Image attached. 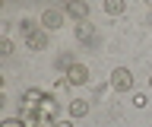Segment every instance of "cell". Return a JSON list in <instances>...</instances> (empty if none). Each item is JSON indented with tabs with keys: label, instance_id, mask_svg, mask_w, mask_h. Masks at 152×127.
Instances as JSON below:
<instances>
[{
	"label": "cell",
	"instance_id": "6",
	"mask_svg": "<svg viewBox=\"0 0 152 127\" xmlns=\"http://www.w3.org/2000/svg\"><path fill=\"white\" fill-rule=\"evenodd\" d=\"M26 45H28L32 51H45V48H48V32L38 29L35 35H28V38H26Z\"/></svg>",
	"mask_w": 152,
	"mask_h": 127
},
{
	"label": "cell",
	"instance_id": "15",
	"mask_svg": "<svg viewBox=\"0 0 152 127\" xmlns=\"http://www.w3.org/2000/svg\"><path fill=\"white\" fill-rule=\"evenodd\" d=\"M146 3H149V10H152V0H146Z\"/></svg>",
	"mask_w": 152,
	"mask_h": 127
},
{
	"label": "cell",
	"instance_id": "9",
	"mask_svg": "<svg viewBox=\"0 0 152 127\" xmlns=\"http://www.w3.org/2000/svg\"><path fill=\"white\" fill-rule=\"evenodd\" d=\"M41 98H45L41 89H26L22 92V102H32V105H41Z\"/></svg>",
	"mask_w": 152,
	"mask_h": 127
},
{
	"label": "cell",
	"instance_id": "1",
	"mask_svg": "<svg viewBox=\"0 0 152 127\" xmlns=\"http://www.w3.org/2000/svg\"><path fill=\"white\" fill-rule=\"evenodd\" d=\"M111 86L117 89V92L133 89V73H130L127 67H114V70H111Z\"/></svg>",
	"mask_w": 152,
	"mask_h": 127
},
{
	"label": "cell",
	"instance_id": "8",
	"mask_svg": "<svg viewBox=\"0 0 152 127\" xmlns=\"http://www.w3.org/2000/svg\"><path fill=\"white\" fill-rule=\"evenodd\" d=\"M76 38L79 41H95V29L89 22H76Z\"/></svg>",
	"mask_w": 152,
	"mask_h": 127
},
{
	"label": "cell",
	"instance_id": "14",
	"mask_svg": "<svg viewBox=\"0 0 152 127\" xmlns=\"http://www.w3.org/2000/svg\"><path fill=\"white\" fill-rule=\"evenodd\" d=\"M57 127H73V121H57Z\"/></svg>",
	"mask_w": 152,
	"mask_h": 127
},
{
	"label": "cell",
	"instance_id": "12",
	"mask_svg": "<svg viewBox=\"0 0 152 127\" xmlns=\"http://www.w3.org/2000/svg\"><path fill=\"white\" fill-rule=\"evenodd\" d=\"M0 54H3V57H7V54H13V41H10V38L0 41Z\"/></svg>",
	"mask_w": 152,
	"mask_h": 127
},
{
	"label": "cell",
	"instance_id": "5",
	"mask_svg": "<svg viewBox=\"0 0 152 127\" xmlns=\"http://www.w3.org/2000/svg\"><path fill=\"white\" fill-rule=\"evenodd\" d=\"M66 115H70V121H76V117H86V115H89V102H83V98L70 102V105H66Z\"/></svg>",
	"mask_w": 152,
	"mask_h": 127
},
{
	"label": "cell",
	"instance_id": "7",
	"mask_svg": "<svg viewBox=\"0 0 152 127\" xmlns=\"http://www.w3.org/2000/svg\"><path fill=\"white\" fill-rule=\"evenodd\" d=\"M102 7H104V13H108V16H121V13L127 10V0H104Z\"/></svg>",
	"mask_w": 152,
	"mask_h": 127
},
{
	"label": "cell",
	"instance_id": "10",
	"mask_svg": "<svg viewBox=\"0 0 152 127\" xmlns=\"http://www.w3.org/2000/svg\"><path fill=\"white\" fill-rule=\"evenodd\" d=\"M19 32H22V35L28 38V35H35V32H38V22H32V19H22V22H19Z\"/></svg>",
	"mask_w": 152,
	"mask_h": 127
},
{
	"label": "cell",
	"instance_id": "11",
	"mask_svg": "<svg viewBox=\"0 0 152 127\" xmlns=\"http://www.w3.org/2000/svg\"><path fill=\"white\" fill-rule=\"evenodd\" d=\"M0 127H26V121H22V117H7Z\"/></svg>",
	"mask_w": 152,
	"mask_h": 127
},
{
	"label": "cell",
	"instance_id": "3",
	"mask_svg": "<svg viewBox=\"0 0 152 127\" xmlns=\"http://www.w3.org/2000/svg\"><path fill=\"white\" fill-rule=\"evenodd\" d=\"M41 26H45V29H60V26H64V7H48L45 13H41Z\"/></svg>",
	"mask_w": 152,
	"mask_h": 127
},
{
	"label": "cell",
	"instance_id": "17",
	"mask_svg": "<svg viewBox=\"0 0 152 127\" xmlns=\"http://www.w3.org/2000/svg\"><path fill=\"white\" fill-rule=\"evenodd\" d=\"M149 89H152V76H149Z\"/></svg>",
	"mask_w": 152,
	"mask_h": 127
},
{
	"label": "cell",
	"instance_id": "2",
	"mask_svg": "<svg viewBox=\"0 0 152 127\" xmlns=\"http://www.w3.org/2000/svg\"><path fill=\"white\" fill-rule=\"evenodd\" d=\"M64 13L70 16V19H76V22H86L89 19V3H86V0H66Z\"/></svg>",
	"mask_w": 152,
	"mask_h": 127
},
{
	"label": "cell",
	"instance_id": "13",
	"mask_svg": "<svg viewBox=\"0 0 152 127\" xmlns=\"http://www.w3.org/2000/svg\"><path fill=\"white\" fill-rule=\"evenodd\" d=\"M133 105H136V108H146V105H149V98L142 95V92H136V95H133Z\"/></svg>",
	"mask_w": 152,
	"mask_h": 127
},
{
	"label": "cell",
	"instance_id": "16",
	"mask_svg": "<svg viewBox=\"0 0 152 127\" xmlns=\"http://www.w3.org/2000/svg\"><path fill=\"white\" fill-rule=\"evenodd\" d=\"M149 26H152V13H149Z\"/></svg>",
	"mask_w": 152,
	"mask_h": 127
},
{
	"label": "cell",
	"instance_id": "4",
	"mask_svg": "<svg viewBox=\"0 0 152 127\" xmlns=\"http://www.w3.org/2000/svg\"><path fill=\"white\" fill-rule=\"evenodd\" d=\"M64 76L70 79V86H86V83H89V67H86V64H73Z\"/></svg>",
	"mask_w": 152,
	"mask_h": 127
}]
</instances>
